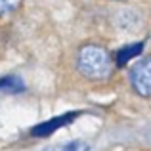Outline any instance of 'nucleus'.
<instances>
[{
	"label": "nucleus",
	"instance_id": "nucleus-1",
	"mask_svg": "<svg viewBox=\"0 0 151 151\" xmlns=\"http://www.w3.org/2000/svg\"><path fill=\"white\" fill-rule=\"evenodd\" d=\"M78 71L90 81H105L113 73V59L103 46L86 44L78 50L77 55Z\"/></svg>",
	"mask_w": 151,
	"mask_h": 151
},
{
	"label": "nucleus",
	"instance_id": "nucleus-2",
	"mask_svg": "<svg viewBox=\"0 0 151 151\" xmlns=\"http://www.w3.org/2000/svg\"><path fill=\"white\" fill-rule=\"evenodd\" d=\"M130 82L136 94L151 98V58H142L130 69Z\"/></svg>",
	"mask_w": 151,
	"mask_h": 151
},
{
	"label": "nucleus",
	"instance_id": "nucleus-3",
	"mask_svg": "<svg viewBox=\"0 0 151 151\" xmlns=\"http://www.w3.org/2000/svg\"><path fill=\"white\" fill-rule=\"evenodd\" d=\"M73 119H75V115H73V113H69V115H63V117L50 119V121H46V122H40L38 126H35V128L31 130V134H33V136H38V138H46V136H50L52 132H55V130H58L59 126H65L67 122H71Z\"/></svg>",
	"mask_w": 151,
	"mask_h": 151
},
{
	"label": "nucleus",
	"instance_id": "nucleus-4",
	"mask_svg": "<svg viewBox=\"0 0 151 151\" xmlns=\"http://www.w3.org/2000/svg\"><path fill=\"white\" fill-rule=\"evenodd\" d=\"M25 88L23 86V81L19 77H14V75H8V77L0 78V92H6V94H17Z\"/></svg>",
	"mask_w": 151,
	"mask_h": 151
},
{
	"label": "nucleus",
	"instance_id": "nucleus-5",
	"mask_svg": "<svg viewBox=\"0 0 151 151\" xmlns=\"http://www.w3.org/2000/svg\"><path fill=\"white\" fill-rule=\"evenodd\" d=\"M142 48H144V44H130V46H124L122 50L117 52V65H124V63H128L132 58H136L138 54H142Z\"/></svg>",
	"mask_w": 151,
	"mask_h": 151
},
{
	"label": "nucleus",
	"instance_id": "nucleus-6",
	"mask_svg": "<svg viewBox=\"0 0 151 151\" xmlns=\"http://www.w3.org/2000/svg\"><path fill=\"white\" fill-rule=\"evenodd\" d=\"M19 2H21V0H0V17L10 14V12H14L15 8L19 6Z\"/></svg>",
	"mask_w": 151,
	"mask_h": 151
},
{
	"label": "nucleus",
	"instance_id": "nucleus-7",
	"mask_svg": "<svg viewBox=\"0 0 151 151\" xmlns=\"http://www.w3.org/2000/svg\"><path fill=\"white\" fill-rule=\"evenodd\" d=\"M59 151H90L86 142H71V144L59 147Z\"/></svg>",
	"mask_w": 151,
	"mask_h": 151
}]
</instances>
